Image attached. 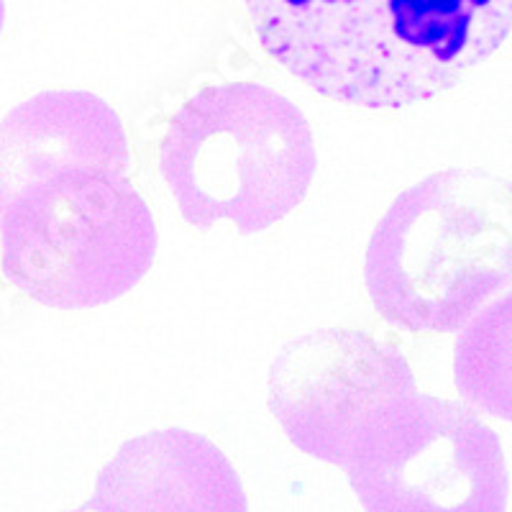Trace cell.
<instances>
[{
    "mask_svg": "<svg viewBox=\"0 0 512 512\" xmlns=\"http://www.w3.org/2000/svg\"><path fill=\"white\" fill-rule=\"evenodd\" d=\"M244 3L274 62L323 98L369 111L448 93L512 31V0Z\"/></svg>",
    "mask_w": 512,
    "mask_h": 512,
    "instance_id": "1",
    "label": "cell"
},
{
    "mask_svg": "<svg viewBox=\"0 0 512 512\" xmlns=\"http://www.w3.org/2000/svg\"><path fill=\"white\" fill-rule=\"evenodd\" d=\"M372 305L410 333L464 328L512 285V182L484 169H441L387 208L369 239Z\"/></svg>",
    "mask_w": 512,
    "mask_h": 512,
    "instance_id": "2",
    "label": "cell"
},
{
    "mask_svg": "<svg viewBox=\"0 0 512 512\" xmlns=\"http://www.w3.org/2000/svg\"><path fill=\"white\" fill-rule=\"evenodd\" d=\"M159 169L195 228L233 223L249 236L303 203L318 149L303 111L259 82L208 85L169 118Z\"/></svg>",
    "mask_w": 512,
    "mask_h": 512,
    "instance_id": "3",
    "label": "cell"
},
{
    "mask_svg": "<svg viewBox=\"0 0 512 512\" xmlns=\"http://www.w3.org/2000/svg\"><path fill=\"white\" fill-rule=\"evenodd\" d=\"M3 274L34 303L90 310L116 303L154 267L152 208L126 175L62 169L0 205Z\"/></svg>",
    "mask_w": 512,
    "mask_h": 512,
    "instance_id": "4",
    "label": "cell"
},
{
    "mask_svg": "<svg viewBox=\"0 0 512 512\" xmlns=\"http://www.w3.org/2000/svg\"><path fill=\"white\" fill-rule=\"evenodd\" d=\"M344 469L367 512H507L500 436L469 405L418 390L369 420Z\"/></svg>",
    "mask_w": 512,
    "mask_h": 512,
    "instance_id": "5",
    "label": "cell"
},
{
    "mask_svg": "<svg viewBox=\"0 0 512 512\" xmlns=\"http://www.w3.org/2000/svg\"><path fill=\"white\" fill-rule=\"evenodd\" d=\"M415 374L397 346L359 328H320L292 338L269 367V410L303 454L346 466L359 433Z\"/></svg>",
    "mask_w": 512,
    "mask_h": 512,
    "instance_id": "6",
    "label": "cell"
},
{
    "mask_svg": "<svg viewBox=\"0 0 512 512\" xmlns=\"http://www.w3.org/2000/svg\"><path fill=\"white\" fill-rule=\"evenodd\" d=\"M95 512H249L236 466L210 438L164 428L123 443L95 479Z\"/></svg>",
    "mask_w": 512,
    "mask_h": 512,
    "instance_id": "7",
    "label": "cell"
},
{
    "mask_svg": "<svg viewBox=\"0 0 512 512\" xmlns=\"http://www.w3.org/2000/svg\"><path fill=\"white\" fill-rule=\"evenodd\" d=\"M131 149L121 116L88 90H47L0 121V205L13 192L88 167L126 175Z\"/></svg>",
    "mask_w": 512,
    "mask_h": 512,
    "instance_id": "8",
    "label": "cell"
},
{
    "mask_svg": "<svg viewBox=\"0 0 512 512\" xmlns=\"http://www.w3.org/2000/svg\"><path fill=\"white\" fill-rule=\"evenodd\" d=\"M454 379L472 408L512 423V292L466 323L454 349Z\"/></svg>",
    "mask_w": 512,
    "mask_h": 512,
    "instance_id": "9",
    "label": "cell"
},
{
    "mask_svg": "<svg viewBox=\"0 0 512 512\" xmlns=\"http://www.w3.org/2000/svg\"><path fill=\"white\" fill-rule=\"evenodd\" d=\"M3 24H6V0H0V34H3Z\"/></svg>",
    "mask_w": 512,
    "mask_h": 512,
    "instance_id": "10",
    "label": "cell"
},
{
    "mask_svg": "<svg viewBox=\"0 0 512 512\" xmlns=\"http://www.w3.org/2000/svg\"><path fill=\"white\" fill-rule=\"evenodd\" d=\"M75 512H82V510H75Z\"/></svg>",
    "mask_w": 512,
    "mask_h": 512,
    "instance_id": "11",
    "label": "cell"
}]
</instances>
